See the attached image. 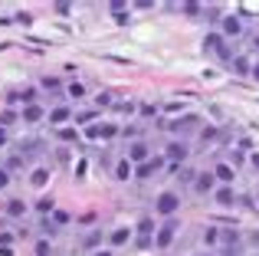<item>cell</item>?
Instances as JSON below:
<instances>
[{"label":"cell","mask_w":259,"mask_h":256,"mask_svg":"<svg viewBox=\"0 0 259 256\" xmlns=\"http://www.w3.org/2000/svg\"><path fill=\"white\" fill-rule=\"evenodd\" d=\"M177 230H181V224L171 217V220H164V224L154 230V250H171V243H174V237H177Z\"/></svg>","instance_id":"cell-1"},{"label":"cell","mask_w":259,"mask_h":256,"mask_svg":"<svg viewBox=\"0 0 259 256\" xmlns=\"http://www.w3.org/2000/svg\"><path fill=\"white\" fill-rule=\"evenodd\" d=\"M154 210H158L161 217H167V220H171L174 214L181 210V194H177V191H164V194L158 197V204H154Z\"/></svg>","instance_id":"cell-2"},{"label":"cell","mask_w":259,"mask_h":256,"mask_svg":"<svg viewBox=\"0 0 259 256\" xmlns=\"http://www.w3.org/2000/svg\"><path fill=\"white\" fill-rule=\"evenodd\" d=\"M220 36L223 39L243 36V17H240V13H227V17H220Z\"/></svg>","instance_id":"cell-3"},{"label":"cell","mask_w":259,"mask_h":256,"mask_svg":"<svg viewBox=\"0 0 259 256\" xmlns=\"http://www.w3.org/2000/svg\"><path fill=\"white\" fill-rule=\"evenodd\" d=\"M125 158L132 161L135 167L145 164V161H151V145H148V141H132V145H128V151H125Z\"/></svg>","instance_id":"cell-4"},{"label":"cell","mask_w":259,"mask_h":256,"mask_svg":"<svg viewBox=\"0 0 259 256\" xmlns=\"http://www.w3.org/2000/svg\"><path fill=\"white\" fill-rule=\"evenodd\" d=\"M200 125V115H181V118H171V122H164L167 132H177V135H187L194 132V128Z\"/></svg>","instance_id":"cell-5"},{"label":"cell","mask_w":259,"mask_h":256,"mask_svg":"<svg viewBox=\"0 0 259 256\" xmlns=\"http://www.w3.org/2000/svg\"><path fill=\"white\" fill-rule=\"evenodd\" d=\"M220 246H223V250H236V246H243V233L236 230V227H220Z\"/></svg>","instance_id":"cell-6"},{"label":"cell","mask_w":259,"mask_h":256,"mask_svg":"<svg viewBox=\"0 0 259 256\" xmlns=\"http://www.w3.org/2000/svg\"><path fill=\"white\" fill-rule=\"evenodd\" d=\"M194 191H197V194H213V191H217V178H213V171H197V178H194Z\"/></svg>","instance_id":"cell-7"},{"label":"cell","mask_w":259,"mask_h":256,"mask_svg":"<svg viewBox=\"0 0 259 256\" xmlns=\"http://www.w3.org/2000/svg\"><path fill=\"white\" fill-rule=\"evenodd\" d=\"M213 178H217V184H227V187H233V181H236V167L230 164V161H220V164L213 167Z\"/></svg>","instance_id":"cell-8"},{"label":"cell","mask_w":259,"mask_h":256,"mask_svg":"<svg viewBox=\"0 0 259 256\" xmlns=\"http://www.w3.org/2000/svg\"><path fill=\"white\" fill-rule=\"evenodd\" d=\"M213 200H217L220 207H236L240 194H236L233 187H227V184H217V191H213Z\"/></svg>","instance_id":"cell-9"},{"label":"cell","mask_w":259,"mask_h":256,"mask_svg":"<svg viewBox=\"0 0 259 256\" xmlns=\"http://www.w3.org/2000/svg\"><path fill=\"white\" fill-rule=\"evenodd\" d=\"M187 154H190V148H187V141H171L167 145V151H164V158H171L174 164H181V161H187Z\"/></svg>","instance_id":"cell-10"},{"label":"cell","mask_w":259,"mask_h":256,"mask_svg":"<svg viewBox=\"0 0 259 256\" xmlns=\"http://www.w3.org/2000/svg\"><path fill=\"white\" fill-rule=\"evenodd\" d=\"M230 69H233L236 76H249V72H253V59H249L246 53H236V56L230 59Z\"/></svg>","instance_id":"cell-11"},{"label":"cell","mask_w":259,"mask_h":256,"mask_svg":"<svg viewBox=\"0 0 259 256\" xmlns=\"http://www.w3.org/2000/svg\"><path fill=\"white\" fill-rule=\"evenodd\" d=\"M43 118H46L43 105H23V112H20V122H26V125H36V122H43Z\"/></svg>","instance_id":"cell-12"},{"label":"cell","mask_w":259,"mask_h":256,"mask_svg":"<svg viewBox=\"0 0 259 256\" xmlns=\"http://www.w3.org/2000/svg\"><path fill=\"white\" fill-rule=\"evenodd\" d=\"M200 243L207 246V250H217V246H220V227H203L200 230Z\"/></svg>","instance_id":"cell-13"},{"label":"cell","mask_w":259,"mask_h":256,"mask_svg":"<svg viewBox=\"0 0 259 256\" xmlns=\"http://www.w3.org/2000/svg\"><path fill=\"white\" fill-rule=\"evenodd\" d=\"M112 178H115V181H128V178H135V164H132L128 158H121L118 164L112 167Z\"/></svg>","instance_id":"cell-14"},{"label":"cell","mask_w":259,"mask_h":256,"mask_svg":"<svg viewBox=\"0 0 259 256\" xmlns=\"http://www.w3.org/2000/svg\"><path fill=\"white\" fill-rule=\"evenodd\" d=\"M132 237H135L132 227H115V230L108 233V243H112V246H121V243H128Z\"/></svg>","instance_id":"cell-15"},{"label":"cell","mask_w":259,"mask_h":256,"mask_svg":"<svg viewBox=\"0 0 259 256\" xmlns=\"http://www.w3.org/2000/svg\"><path fill=\"white\" fill-rule=\"evenodd\" d=\"M161 164H164V158H151V161H145V164H138L135 171H138V178H154V174L161 171Z\"/></svg>","instance_id":"cell-16"},{"label":"cell","mask_w":259,"mask_h":256,"mask_svg":"<svg viewBox=\"0 0 259 256\" xmlns=\"http://www.w3.org/2000/svg\"><path fill=\"white\" fill-rule=\"evenodd\" d=\"M26 210H30V207H26L23 197H10L7 200V217H23Z\"/></svg>","instance_id":"cell-17"},{"label":"cell","mask_w":259,"mask_h":256,"mask_svg":"<svg viewBox=\"0 0 259 256\" xmlns=\"http://www.w3.org/2000/svg\"><path fill=\"white\" fill-rule=\"evenodd\" d=\"M72 118V112H69V105H56V109L50 112V125H66Z\"/></svg>","instance_id":"cell-18"},{"label":"cell","mask_w":259,"mask_h":256,"mask_svg":"<svg viewBox=\"0 0 259 256\" xmlns=\"http://www.w3.org/2000/svg\"><path fill=\"white\" fill-rule=\"evenodd\" d=\"M223 43H227V39H223L220 33H207V36H203V50H207V53H217Z\"/></svg>","instance_id":"cell-19"},{"label":"cell","mask_w":259,"mask_h":256,"mask_svg":"<svg viewBox=\"0 0 259 256\" xmlns=\"http://www.w3.org/2000/svg\"><path fill=\"white\" fill-rule=\"evenodd\" d=\"M17 122H20V112L7 105V109L0 112V128H10V125H17Z\"/></svg>","instance_id":"cell-20"},{"label":"cell","mask_w":259,"mask_h":256,"mask_svg":"<svg viewBox=\"0 0 259 256\" xmlns=\"http://www.w3.org/2000/svg\"><path fill=\"white\" fill-rule=\"evenodd\" d=\"M174 178H177V181H184V184H194L197 171H194V167H181V164H174Z\"/></svg>","instance_id":"cell-21"},{"label":"cell","mask_w":259,"mask_h":256,"mask_svg":"<svg viewBox=\"0 0 259 256\" xmlns=\"http://www.w3.org/2000/svg\"><path fill=\"white\" fill-rule=\"evenodd\" d=\"M66 96H69L72 102H82V99H85V86L82 82H69V86H66Z\"/></svg>","instance_id":"cell-22"},{"label":"cell","mask_w":259,"mask_h":256,"mask_svg":"<svg viewBox=\"0 0 259 256\" xmlns=\"http://www.w3.org/2000/svg\"><path fill=\"white\" fill-rule=\"evenodd\" d=\"M46 181H50V167H36V171L30 174V184L33 187H46Z\"/></svg>","instance_id":"cell-23"},{"label":"cell","mask_w":259,"mask_h":256,"mask_svg":"<svg viewBox=\"0 0 259 256\" xmlns=\"http://www.w3.org/2000/svg\"><path fill=\"white\" fill-rule=\"evenodd\" d=\"M135 230H138V237H151V233L158 230V227H154V220H151V217H141Z\"/></svg>","instance_id":"cell-24"},{"label":"cell","mask_w":259,"mask_h":256,"mask_svg":"<svg viewBox=\"0 0 259 256\" xmlns=\"http://www.w3.org/2000/svg\"><path fill=\"white\" fill-rule=\"evenodd\" d=\"M17 96H20V102H23V105H36V99H39V92H36V89H33V86H26V89H23V92H17Z\"/></svg>","instance_id":"cell-25"},{"label":"cell","mask_w":259,"mask_h":256,"mask_svg":"<svg viewBox=\"0 0 259 256\" xmlns=\"http://www.w3.org/2000/svg\"><path fill=\"white\" fill-rule=\"evenodd\" d=\"M115 135H118V125H115V122H102L99 125V138H115Z\"/></svg>","instance_id":"cell-26"},{"label":"cell","mask_w":259,"mask_h":256,"mask_svg":"<svg viewBox=\"0 0 259 256\" xmlns=\"http://www.w3.org/2000/svg\"><path fill=\"white\" fill-rule=\"evenodd\" d=\"M36 210L39 214H53V210H56V200H53V197H39L36 200Z\"/></svg>","instance_id":"cell-27"},{"label":"cell","mask_w":259,"mask_h":256,"mask_svg":"<svg viewBox=\"0 0 259 256\" xmlns=\"http://www.w3.org/2000/svg\"><path fill=\"white\" fill-rule=\"evenodd\" d=\"M33 253H36V256H53V243H50V240H36Z\"/></svg>","instance_id":"cell-28"},{"label":"cell","mask_w":259,"mask_h":256,"mask_svg":"<svg viewBox=\"0 0 259 256\" xmlns=\"http://www.w3.org/2000/svg\"><path fill=\"white\" fill-rule=\"evenodd\" d=\"M121 135H125V141L132 138V141H141V128L138 125H128V128H121Z\"/></svg>","instance_id":"cell-29"},{"label":"cell","mask_w":259,"mask_h":256,"mask_svg":"<svg viewBox=\"0 0 259 256\" xmlns=\"http://www.w3.org/2000/svg\"><path fill=\"white\" fill-rule=\"evenodd\" d=\"M39 86H43L46 92H59V89H63V82H59V79H50V76H46V79H43Z\"/></svg>","instance_id":"cell-30"},{"label":"cell","mask_w":259,"mask_h":256,"mask_svg":"<svg viewBox=\"0 0 259 256\" xmlns=\"http://www.w3.org/2000/svg\"><path fill=\"white\" fill-rule=\"evenodd\" d=\"M112 102H115V99H112V92H102V96H95V105H99V109H108Z\"/></svg>","instance_id":"cell-31"},{"label":"cell","mask_w":259,"mask_h":256,"mask_svg":"<svg viewBox=\"0 0 259 256\" xmlns=\"http://www.w3.org/2000/svg\"><path fill=\"white\" fill-rule=\"evenodd\" d=\"M99 243H102V230H92V233L85 237V246L92 250V246H99Z\"/></svg>","instance_id":"cell-32"},{"label":"cell","mask_w":259,"mask_h":256,"mask_svg":"<svg viewBox=\"0 0 259 256\" xmlns=\"http://www.w3.org/2000/svg\"><path fill=\"white\" fill-rule=\"evenodd\" d=\"M39 227H43V233H46V237H56V233H59V227L53 224V220H43Z\"/></svg>","instance_id":"cell-33"},{"label":"cell","mask_w":259,"mask_h":256,"mask_svg":"<svg viewBox=\"0 0 259 256\" xmlns=\"http://www.w3.org/2000/svg\"><path fill=\"white\" fill-rule=\"evenodd\" d=\"M135 246H138V250H151V246H154V237H138V240H135Z\"/></svg>","instance_id":"cell-34"},{"label":"cell","mask_w":259,"mask_h":256,"mask_svg":"<svg viewBox=\"0 0 259 256\" xmlns=\"http://www.w3.org/2000/svg\"><path fill=\"white\" fill-rule=\"evenodd\" d=\"M217 128H200V141H217Z\"/></svg>","instance_id":"cell-35"},{"label":"cell","mask_w":259,"mask_h":256,"mask_svg":"<svg viewBox=\"0 0 259 256\" xmlns=\"http://www.w3.org/2000/svg\"><path fill=\"white\" fill-rule=\"evenodd\" d=\"M53 224H56V227L69 224V214H63V210H53Z\"/></svg>","instance_id":"cell-36"},{"label":"cell","mask_w":259,"mask_h":256,"mask_svg":"<svg viewBox=\"0 0 259 256\" xmlns=\"http://www.w3.org/2000/svg\"><path fill=\"white\" fill-rule=\"evenodd\" d=\"M92 118H95V112H79V115H76V125H89Z\"/></svg>","instance_id":"cell-37"},{"label":"cell","mask_w":259,"mask_h":256,"mask_svg":"<svg viewBox=\"0 0 259 256\" xmlns=\"http://www.w3.org/2000/svg\"><path fill=\"white\" fill-rule=\"evenodd\" d=\"M59 138L63 141H76V128H59Z\"/></svg>","instance_id":"cell-38"},{"label":"cell","mask_w":259,"mask_h":256,"mask_svg":"<svg viewBox=\"0 0 259 256\" xmlns=\"http://www.w3.org/2000/svg\"><path fill=\"white\" fill-rule=\"evenodd\" d=\"M10 243H13V233L4 227V230H0V246H10Z\"/></svg>","instance_id":"cell-39"},{"label":"cell","mask_w":259,"mask_h":256,"mask_svg":"<svg viewBox=\"0 0 259 256\" xmlns=\"http://www.w3.org/2000/svg\"><path fill=\"white\" fill-rule=\"evenodd\" d=\"M7 184H10V174H7V167H0V191H7Z\"/></svg>","instance_id":"cell-40"},{"label":"cell","mask_w":259,"mask_h":256,"mask_svg":"<svg viewBox=\"0 0 259 256\" xmlns=\"http://www.w3.org/2000/svg\"><path fill=\"white\" fill-rule=\"evenodd\" d=\"M85 138H92V141L99 138V125H89V128H85Z\"/></svg>","instance_id":"cell-41"},{"label":"cell","mask_w":259,"mask_h":256,"mask_svg":"<svg viewBox=\"0 0 259 256\" xmlns=\"http://www.w3.org/2000/svg\"><path fill=\"white\" fill-rule=\"evenodd\" d=\"M7 167H23V158H20V154H13V158L7 161Z\"/></svg>","instance_id":"cell-42"},{"label":"cell","mask_w":259,"mask_h":256,"mask_svg":"<svg viewBox=\"0 0 259 256\" xmlns=\"http://www.w3.org/2000/svg\"><path fill=\"white\" fill-rule=\"evenodd\" d=\"M30 20H33V17H30V13H26V10H23V13H17V23H23V26H26V23H30Z\"/></svg>","instance_id":"cell-43"},{"label":"cell","mask_w":259,"mask_h":256,"mask_svg":"<svg viewBox=\"0 0 259 256\" xmlns=\"http://www.w3.org/2000/svg\"><path fill=\"white\" fill-rule=\"evenodd\" d=\"M0 256H17V253H13V246H0Z\"/></svg>","instance_id":"cell-44"},{"label":"cell","mask_w":259,"mask_h":256,"mask_svg":"<svg viewBox=\"0 0 259 256\" xmlns=\"http://www.w3.org/2000/svg\"><path fill=\"white\" fill-rule=\"evenodd\" d=\"M249 76H253L256 82H259V63H253V72H249Z\"/></svg>","instance_id":"cell-45"},{"label":"cell","mask_w":259,"mask_h":256,"mask_svg":"<svg viewBox=\"0 0 259 256\" xmlns=\"http://www.w3.org/2000/svg\"><path fill=\"white\" fill-rule=\"evenodd\" d=\"M249 243H253V246H259V233H249Z\"/></svg>","instance_id":"cell-46"},{"label":"cell","mask_w":259,"mask_h":256,"mask_svg":"<svg viewBox=\"0 0 259 256\" xmlns=\"http://www.w3.org/2000/svg\"><path fill=\"white\" fill-rule=\"evenodd\" d=\"M0 145H7V128H0Z\"/></svg>","instance_id":"cell-47"},{"label":"cell","mask_w":259,"mask_h":256,"mask_svg":"<svg viewBox=\"0 0 259 256\" xmlns=\"http://www.w3.org/2000/svg\"><path fill=\"white\" fill-rule=\"evenodd\" d=\"M95 256H112V250H95Z\"/></svg>","instance_id":"cell-48"},{"label":"cell","mask_w":259,"mask_h":256,"mask_svg":"<svg viewBox=\"0 0 259 256\" xmlns=\"http://www.w3.org/2000/svg\"><path fill=\"white\" fill-rule=\"evenodd\" d=\"M253 50H259V33H256V36H253Z\"/></svg>","instance_id":"cell-49"},{"label":"cell","mask_w":259,"mask_h":256,"mask_svg":"<svg viewBox=\"0 0 259 256\" xmlns=\"http://www.w3.org/2000/svg\"><path fill=\"white\" fill-rule=\"evenodd\" d=\"M253 164H256V167H259V154H253Z\"/></svg>","instance_id":"cell-50"},{"label":"cell","mask_w":259,"mask_h":256,"mask_svg":"<svg viewBox=\"0 0 259 256\" xmlns=\"http://www.w3.org/2000/svg\"><path fill=\"white\" fill-rule=\"evenodd\" d=\"M256 207H259V191H256Z\"/></svg>","instance_id":"cell-51"},{"label":"cell","mask_w":259,"mask_h":256,"mask_svg":"<svg viewBox=\"0 0 259 256\" xmlns=\"http://www.w3.org/2000/svg\"><path fill=\"white\" fill-rule=\"evenodd\" d=\"M207 256H220V253H207Z\"/></svg>","instance_id":"cell-52"},{"label":"cell","mask_w":259,"mask_h":256,"mask_svg":"<svg viewBox=\"0 0 259 256\" xmlns=\"http://www.w3.org/2000/svg\"><path fill=\"white\" fill-rule=\"evenodd\" d=\"M249 256H259V253H249Z\"/></svg>","instance_id":"cell-53"}]
</instances>
